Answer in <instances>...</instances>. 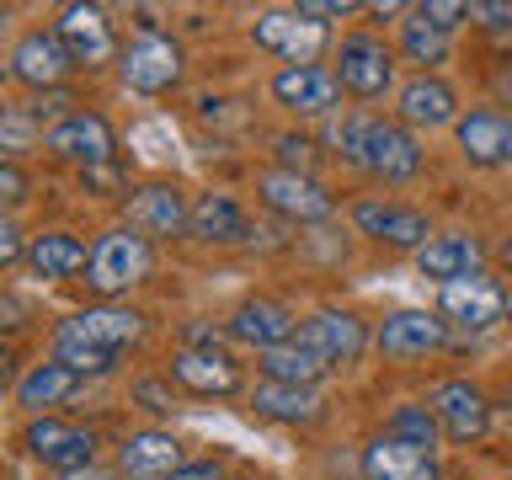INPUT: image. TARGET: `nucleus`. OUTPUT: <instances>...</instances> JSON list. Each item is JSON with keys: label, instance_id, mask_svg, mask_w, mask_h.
<instances>
[{"label": "nucleus", "instance_id": "obj_1", "mask_svg": "<svg viewBox=\"0 0 512 480\" xmlns=\"http://www.w3.org/2000/svg\"><path fill=\"white\" fill-rule=\"evenodd\" d=\"M336 150L352 166H363L368 176L379 182H411L422 171V144L406 123H390V118H374V112H352L336 128Z\"/></svg>", "mask_w": 512, "mask_h": 480}, {"label": "nucleus", "instance_id": "obj_2", "mask_svg": "<svg viewBox=\"0 0 512 480\" xmlns=\"http://www.w3.org/2000/svg\"><path fill=\"white\" fill-rule=\"evenodd\" d=\"M155 267V246L144 240L139 230H128V224H112V230H102L91 240V262H86V288L102 304H112L118 294H128V288H139L144 278H150Z\"/></svg>", "mask_w": 512, "mask_h": 480}, {"label": "nucleus", "instance_id": "obj_3", "mask_svg": "<svg viewBox=\"0 0 512 480\" xmlns=\"http://www.w3.org/2000/svg\"><path fill=\"white\" fill-rule=\"evenodd\" d=\"M182 70H187V54L176 38H166V32H139V38L118 54L123 86L139 91V96H166L176 80H182Z\"/></svg>", "mask_w": 512, "mask_h": 480}, {"label": "nucleus", "instance_id": "obj_4", "mask_svg": "<svg viewBox=\"0 0 512 480\" xmlns=\"http://www.w3.org/2000/svg\"><path fill=\"white\" fill-rule=\"evenodd\" d=\"M336 80H342L347 96H358V102H379L384 91L395 86V59L384 38L374 32H347L342 43H336Z\"/></svg>", "mask_w": 512, "mask_h": 480}, {"label": "nucleus", "instance_id": "obj_5", "mask_svg": "<svg viewBox=\"0 0 512 480\" xmlns=\"http://www.w3.org/2000/svg\"><path fill=\"white\" fill-rule=\"evenodd\" d=\"M64 342H80V347H96V352H123L128 342H139L144 336V310L134 304H86V310H75L70 320H59Z\"/></svg>", "mask_w": 512, "mask_h": 480}, {"label": "nucleus", "instance_id": "obj_6", "mask_svg": "<svg viewBox=\"0 0 512 480\" xmlns=\"http://www.w3.org/2000/svg\"><path fill=\"white\" fill-rule=\"evenodd\" d=\"M75 70L80 64L70 59V48H64V38L54 27H32L11 48V75L22 80L27 91H59V86H70Z\"/></svg>", "mask_w": 512, "mask_h": 480}, {"label": "nucleus", "instance_id": "obj_7", "mask_svg": "<svg viewBox=\"0 0 512 480\" xmlns=\"http://www.w3.org/2000/svg\"><path fill=\"white\" fill-rule=\"evenodd\" d=\"M43 150L59 155V160H70V166H80V171H96V166H112V160H118V134H112V123L102 118V112L80 107L75 118H64L59 128H48Z\"/></svg>", "mask_w": 512, "mask_h": 480}, {"label": "nucleus", "instance_id": "obj_8", "mask_svg": "<svg viewBox=\"0 0 512 480\" xmlns=\"http://www.w3.org/2000/svg\"><path fill=\"white\" fill-rule=\"evenodd\" d=\"M123 224L139 230L144 240H166V235H187L192 224V203L182 198L176 182H144V187H128L123 198Z\"/></svg>", "mask_w": 512, "mask_h": 480}, {"label": "nucleus", "instance_id": "obj_9", "mask_svg": "<svg viewBox=\"0 0 512 480\" xmlns=\"http://www.w3.org/2000/svg\"><path fill=\"white\" fill-rule=\"evenodd\" d=\"M256 192H262V203L288 224H326L331 208H336L331 192L304 171H262L256 176Z\"/></svg>", "mask_w": 512, "mask_h": 480}, {"label": "nucleus", "instance_id": "obj_10", "mask_svg": "<svg viewBox=\"0 0 512 480\" xmlns=\"http://www.w3.org/2000/svg\"><path fill=\"white\" fill-rule=\"evenodd\" d=\"M166 379H176L187 395H240V384H246V374H240V363L230 358L224 347H176L171 352V368H166Z\"/></svg>", "mask_w": 512, "mask_h": 480}, {"label": "nucleus", "instance_id": "obj_11", "mask_svg": "<svg viewBox=\"0 0 512 480\" xmlns=\"http://www.w3.org/2000/svg\"><path fill=\"white\" fill-rule=\"evenodd\" d=\"M251 38H256V48L278 54L283 64H315V54L326 48V22H310L299 6L294 11H262Z\"/></svg>", "mask_w": 512, "mask_h": 480}, {"label": "nucleus", "instance_id": "obj_12", "mask_svg": "<svg viewBox=\"0 0 512 480\" xmlns=\"http://www.w3.org/2000/svg\"><path fill=\"white\" fill-rule=\"evenodd\" d=\"M352 224H358V235L379 240V246H395V251H422L432 224L422 208H406V203H390V198H363L352 208Z\"/></svg>", "mask_w": 512, "mask_h": 480}, {"label": "nucleus", "instance_id": "obj_13", "mask_svg": "<svg viewBox=\"0 0 512 480\" xmlns=\"http://www.w3.org/2000/svg\"><path fill=\"white\" fill-rule=\"evenodd\" d=\"M432 416H438L443 438L480 443V438H486V427H491V400L470 379H448V384L432 390Z\"/></svg>", "mask_w": 512, "mask_h": 480}, {"label": "nucleus", "instance_id": "obj_14", "mask_svg": "<svg viewBox=\"0 0 512 480\" xmlns=\"http://www.w3.org/2000/svg\"><path fill=\"white\" fill-rule=\"evenodd\" d=\"M438 310H443V320H454V326H464V331H491L496 320L507 315V294H502V283H496V278L475 272V278L443 283Z\"/></svg>", "mask_w": 512, "mask_h": 480}, {"label": "nucleus", "instance_id": "obj_15", "mask_svg": "<svg viewBox=\"0 0 512 480\" xmlns=\"http://www.w3.org/2000/svg\"><path fill=\"white\" fill-rule=\"evenodd\" d=\"M299 342L320 352L331 368H347V363H358L363 358V347H368V326L352 310H315L310 320H299Z\"/></svg>", "mask_w": 512, "mask_h": 480}, {"label": "nucleus", "instance_id": "obj_16", "mask_svg": "<svg viewBox=\"0 0 512 480\" xmlns=\"http://www.w3.org/2000/svg\"><path fill=\"white\" fill-rule=\"evenodd\" d=\"M454 139H459V155L480 171H496V166H512V118L496 107H475L454 123Z\"/></svg>", "mask_w": 512, "mask_h": 480}, {"label": "nucleus", "instance_id": "obj_17", "mask_svg": "<svg viewBox=\"0 0 512 480\" xmlns=\"http://www.w3.org/2000/svg\"><path fill=\"white\" fill-rule=\"evenodd\" d=\"M336 96H342V80H336V70H320V64H283V70L272 75V102L299 112V118L331 112Z\"/></svg>", "mask_w": 512, "mask_h": 480}, {"label": "nucleus", "instance_id": "obj_18", "mask_svg": "<svg viewBox=\"0 0 512 480\" xmlns=\"http://www.w3.org/2000/svg\"><path fill=\"white\" fill-rule=\"evenodd\" d=\"M182 464H187V454L166 427H139L118 443V475L123 480H171Z\"/></svg>", "mask_w": 512, "mask_h": 480}, {"label": "nucleus", "instance_id": "obj_19", "mask_svg": "<svg viewBox=\"0 0 512 480\" xmlns=\"http://www.w3.org/2000/svg\"><path fill=\"white\" fill-rule=\"evenodd\" d=\"M358 470H363V480H438V448H422V443L379 432V438L363 448Z\"/></svg>", "mask_w": 512, "mask_h": 480}, {"label": "nucleus", "instance_id": "obj_20", "mask_svg": "<svg viewBox=\"0 0 512 480\" xmlns=\"http://www.w3.org/2000/svg\"><path fill=\"white\" fill-rule=\"evenodd\" d=\"M54 32L64 38V48H70V59L80 64V70H102V64L118 54V43H112V22L102 6H64Z\"/></svg>", "mask_w": 512, "mask_h": 480}, {"label": "nucleus", "instance_id": "obj_21", "mask_svg": "<svg viewBox=\"0 0 512 480\" xmlns=\"http://www.w3.org/2000/svg\"><path fill=\"white\" fill-rule=\"evenodd\" d=\"M230 342L240 347H256V352H272V347H283V342H294V310L278 299H246V304H235V315H230Z\"/></svg>", "mask_w": 512, "mask_h": 480}, {"label": "nucleus", "instance_id": "obj_22", "mask_svg": "<svg viewBox=\"0 0 512 480\" xmlns=\"http://www.w3.org/2000/svg\"><path fill=\"white\" fill-rule=\"evenodd\" d=\"M448 342V320L427 315V310H395L384 315V326L374 336V347L384 358H427V352H438Z\"/></svg>", "mask_w": 512, "mask_h": 480}, {"label": "nucleus", "instance_id": "obj_23", "mask_svg": "<svg viewBox=\"0 0 512 480\" xmlns=\"http://www.w3.org/2000/svg\"><path fill=\"white\" fill-rule=\"evenodd\" d=\"M187 235L203 240V246H246L251 240V214L230 198V192H203V198L192 203Z\"/></svg>", "mask_w": 512, "mask_h": 480}, {"label": "nucleus", "instance_id": "obj_24", "mask_svg": "<svg viewBox=\"0 0 512 480\" xmlns=\"http://www.w3.org/2000/svg\"><path fill=\"white\" fill-rule=\"evenodd\" d=\"M480 262H486V246L464 230H448V235H432L422 251H416V272L422 278H438V283H454V278H475Z\"/></svg>", "mask_w": 512, "mask_h": 480}, {"label": "nucleus", "instance_id": "obj_25", "mask_svg": "<svg viewBox=\"0 0 512 480\" xmlns=\"http://www.w3.org/2000/svg\"><path fill=\"white\" fill-rule=\"evenodd\" d=\"M400 123L406 128H448L459 123V91L438 75H416L400 86Z\"/></svg>", "mask_w": 512, "mask_h": 480}, {"label": "nucleus", "instance_id": "obj_26", "mask_svg": "<svg viewBox=\"0 0 512 480\" xmlns=\"http://www.w3.org/2000/svg\"><path fill=\"white\" fill-rule=\"evenodd\" d=\"M86 262H91V246L80 235H70V230H43V235L27 240V267L38 272V278H48V283L80 278Z\"/></svg>", "mask_w": 512, "mask_h": 480}, {"label": "nucleus", "instance_id": "obj_27", "mask_svg": "<svg viewBox=\"0 0 512 480\" xmlns=\"http://www.w3.org/2000/svg\"><path fill=\"white\" fill-rule=\"evenodd\" d=\"M251 406H256V416H267V422L310 427V422H320L326 400H320V390H310V384H272V379H262L251 390Z\"/></svg>", "mask_w": 512, "mask_h": 480}, {"label": "nucleus", "instance_id": "obj_28", "mask_svg": "<svg viewBox=\"0 0 512 480\" xmlns=\"http://www.w3.org/2000/svg\"><path fill=\"white\" fill-rule=\"evenodd\" d=\"M80 374H70V368L64 363H32L22 379H16V406H22L27 416H54V406H64V400H70L75 390H80Z\"/></svg>", "mask_w": 512, "mask_h": 480}, {"label": "nucleus", "instance_id": "obj_29", "mask_svg": "<svg viewBox=\"0 0 512 480\" xmlns=\"http://www.w3.org/2000/svg\"><path fill=\"white\" fill-rule=\"evenodd\" d=\"M262 374H267L272 384H310V390H315V384L331 374V363L320 358V352H310V347H304L299 336H294V342L262 352Z\"/></svg>", "mask_w": 512, "mask_h": 480}, {"label": "nucleus", "instance_id": "obj_30", "mask_svg": "<svg viewBox=\"0 0 512 480\" xmlns=\"http://www.w3.org/2000/svg\"><path fill=\"white\" fill-rule=\"evenodd\" d=\"M400 54H406L411 64H422V75H427V70H438V64H448V54H454V38L411 11V22H400Z\"/></svg>", "mask_w": 512, "mask_h": 480}, {"label": "nucleus", "instance_id": "obj_31", "mask_svg": "<svg viewBox=\"0 0 512 480\" xmlns=\"http://www.w3.org/2000/svg\"><path fill=\"white\" fill-rule=\"evenodd\" d=\"M38 144H43V128L32 123V112L16 102H0V160H22Z\"/></svg>", "mask_w": 512, "mask_h": 480}, {"label": "nucleus", "instance_id": "obj_32", "mask_svg": "<svg viewBox=\"0 0 512 480\" xmlns=\"http://www.w3.org/2000/svg\"><path fill=\"white\" fill-rule=\"evenodd\" d=\"M54 363H64L70 374L80 379H102L118 368V352H96V347H80V342H64V336H54V352H48Z\"/></svg>", "mask_w": 512, "mask_h": 480}, {"label": "nucleus", "instance_id": "obj_33", "mask_svg": "<svg viewBox=\"0 0 512 480\" xmlns=\"http://www.w3.org/2000/svg\"><path fill=\"white\" fill-rule=\"evenodd\" d=\"M390 438H406V443H422V448H438V416H432V406H400L390 416Z\"/></svg>", "mask_w": 512, "mask_h": 480}, {"label": "nucleus", "instance_id": "obj_34", "mask_svg": "<svg viewBox=\"0 0 512 480\" xmlns=\"http://www.w3.org/2000/svg\"><path fill=\"white\" fill-rule=\"evenodd\" d=\"M70 432H75V422H64V416H32L27 432H22V448H27V454L43 464L48 454H59Z\"/></svg>", "mask_w": 512, "mask_h": 480}, {"label": "nucleus", "instance_id": "obj_35", "mask_svg": "<svg viewBox=\"0 0 512 480\" xmlns=\"http://www.w3.org/2000/svg\"><path fill=\"white\" fill-rule=\"evenodd\" d=\"M22 107L32 112V123H38L43 134L80 112V102H75V91H70V86H59V91H32V102H22Z\"/></svg>", "mask_w": 512, "mask_h": 480}, {"label": "nucleus", "instance_id": "obj_36", "mask_svg": "<svg viewBox=\"0 0 512 480\" xmlns=\"http://www.w3.org/2000/svg\"><path fill=\"white\" fill-rule=\"evenodd\" d=\"M43 464H48L54 475H70V470H86V464H96V432H91V427H75L70 438H64L59 454H48Z\"/></svg>", "mask_w": 512, "mask_h": 480}, {"label": "nucleus", "instance_id": "obj_37", "mask_svg": "<svg viewBox=\"0 0 512 480\" xmlns=\"http://www.w3.org/2000/svg\"><path fill=\"white\" fill-rule=\"evenodd\" d=\"M128 395H134L150 416H171L176 411V390H171V379H160V374H139L134 384H128Z\"/></svg>", "mask_w": 512, "mask_h": 480}, {"label": "nucleus", "instance_id": "obj_38", "mask_svg": "<svg viewBox=\"0 0 512 480\" xmlns=\"http://www.w3.org/2000/svg\"><path fill=\"white\" fill-rule=\"evenodd\" d=\"M32 198V176L16 160H0V214L11 219V208H22Z\"/></svg>", "mask_w": 512, "mask_h": 480}, {"label": "nucleus", "instance_id": "obj_39", "mask_svg": "<svg viewBox=\"0 0 512 480\" xmlns=\"http://www.w3.org/2000/svg\"><path fill=\"white\" fill-rule=\"evenodd\" d=\"M416 16L432 22V27H443L448 38H454V27L470 22V6H459V0H427V6H416Z\"/></svg>", "mask_w": 512, "mask_h": 480}, {"label": "nucleus", "instance_id": "obj_40", "mask_svg": "<svg viewBox=\"0 0 512 480\" xmlns=\"http://www.w3.org/2000/svg\"><path fill=\"white\" fill-rule=\"evenodd\" d=\"M80 187L86 192H96V198H128V187H123V171H118V160L112 166H96V171H80Z\"/></svg>", "mask_w": 512, "mask_h": 480}, {"label": "nucleus", "instance_id": "obj_41", "mask_svg": "<svg viewBox=\"0 0 512 480\" xmlns=\"http://www.w3.org/2000/svg\"><path fill=\"white\" fill-rule=\"evenodd\" d=\"M27 262V240H22V224L0 214V267H16Z\"/></svg>", "mask_w": 512, "mask_h": 480}, {"label": "nucleus", "instance_id": "obj_42", "mask_svg": "<svg viewBox=\"0 0 512 480\" xmlns=\"http://www.w3.org/2000/svg\"><path fill=\"white\" fill-rule=\"evenodd\" d=\"M310 150H315L310 139H294V134H283V139H278L283 171H304V176H310Z\"/></svg>", "mask_w": 512, "mask_h": 480}, {"label": "nucleus", "instance_id": "obj_43", "mask_svg": "<svg viewBox=\"0 0 512 480\" xmlns=\"http://www.w3.org/2000/svg\"><path fill=\"white\" fill-rule=\"evenodd\" d=\"M470 22L486 32H512V6H470Z\"/></svg>", "mask_w": 512, "mask_h": 480}, {"label": "nucleus", "instance_id": "obj_44", "mask_svg": "<svg viewBox=\"0 0 512 480\" xmlns=\"http://www.w3.org/2000/svg\"><path fill=\"white\" fill-rule=\"evenodd\" d=\"M299 11L310 16V22H326V16H352L358 6H352V0H304Z\"/></svg>", "mask_w": 512, "mask_h": 480}, {"label": "nucleus", "instance_id": "obj_45", "mask_svg": "<svg viewBox=\"0 0 512 480\" xmlns=\"http://www.w3.org/2000/svg\"><path fill=\"white\" fill-rule=\"evenodd\" d=\"M171 480H224V464L219 459H187Z\"/></svg>", "mask_w": 512, "mask_h": 480}, {"label": "nucleus", "instance_id": "obj_46", "mask_svg": "<svg viewBox=\"0 0 512 480\" xmlns=\"http://www.w3.org/2000/svg\"><path fill=\"white\" fill-rule=\"evenodd\" d=\"M22 326H27V310H22V299L0 288V331H22Z\"/></svg>", "mask_w": 512, "mask_h": 480}, {"label": "nucleus", "instance_id": "obj_47", "mask_svg": "<svg viewBox=\"0 0 512 480\" xmlns=\"http://www.w3.org/2000/svg\"><path fill=\"white\" fill-rule=\"evenodd\" d=\"M16 352H11V342H0V390H16Z\"/></svg>", "mask_w": 512, "mask_h": 480}, {"label": "nucleus", "instance_id": "obj_48", "mask_svg": "<svg viewBox=\"0 0 512 480\" xmlns=\"http://www.w3.org/2000/svg\"><path fill=\"white\" fill-rule=\"evenodd\" d=\"M54 480H123V475L107 470V464H86V470H70V475H54Z\"/></svg>", "mask_w": 512, "mask_h": 480}, {"label": "nucleus", "instance_id": "obj_49", "mask_svg": "<svg viewBox=\"0 0 512 480\" xmlns=\"http://www.w3.org/2000/svg\"><path fill=\"white\" fill-rule=\"evenodd\" d=\"M496 96H502V102L512 107V59L502 64V70H496Z\"/></svg>", "mask_w": 512, "mask_h": 480}, {"label": "nucleus", "instance_id": "obj_50", "mask_svg": "<svg viewBox=\"0 0 512 480\" xmlns=\"http://www.w3.org/2000/svg\"><path fill=\"white\" fill-rule=\"evenodd\" d=\"M6 22H11V11H6V6H0V32H6Z\"/></svg>", "mask_w": 512, "mask_h": 480}, {"label": "nucleus", "instance_id": "obj_51", "mask_svg": "<svg viewBox=\"0 0 512 480\" xmlns=\"http://www.w3.org/2000/svg\"><path fill=\"white\" fill-rule=\"evenodd\" d=\"M507 326H512V299H507Z\"/></svg>", "mask_w": 512, "mask_h": 480}]
</instances>
